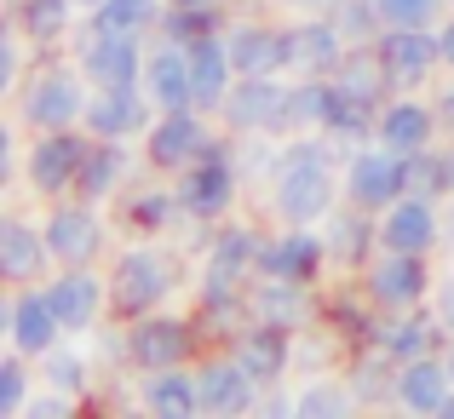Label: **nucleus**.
Returning a JSON list of instances; mask_svg holds the SVG:
<instances>
[{
    "label": "nucleus",
    "instance_id": "obj_32",
    "mask_svg": "<svg viewBox=\"0 0 454 419\" xmlns=\"http://www.w3.org/2000/svg\"><path fill=\"white\" fill-rule=\"evenodd\" d=\"M454 345V333L443 328L437 305H414V310H391L386 328H380V351L397 356V362H414V356H443Z\"/></svg>",
    "mask_w": 454,
    "mask_h": 419
},
{
    "label": "nucleus",
    "instance_id": "obj_1",
    "mask_svg": "<svg viewBox=\"0 0 454 419\" xmlns=\"http://www.w3.org/2000/svg\"><path fill=\"white\" fill-rule=\"evenodd\" d=\"M345 201V150L328 133L282 138L265 178V213L277 224H322Z\"/></svg>",
    "mask_w": 454,
    "mask_h": 419
},
{
    "label": "nucleus",
    "instance_id": "obj_55",
    "mask_svg": "<svg viewBox=\"0 0 454 419\" xmlns=\"http://www.w3.org/2000/svg\"><path fill=\"white\" fill-rule=\"evenodd\" d=\"M92 6H98V0H81V12H92Z\"/></svg>",
    "mask_w": 454,
    "mask_h": 419
},
{
    "label": "nucleus",
    "instance_id": "obj_37",
    "mask_svg": "<svg viewBox=\"0 0 454 419\" xmlns=\"http://www.w3.org/2000/svg\"><path fill=\"white\" fill-rule=\"evenodd\" d=\"M75 12H81V0H6V18L23 29V41L35 52L64 46L75 35Z\"/></svg>",
    "mask_w": 454,
    "mask_h": 419
},
{
    "label": "nucleus",
    "instance_id": "obj_8",
    "mask_svg": "<svg viewBox=\"0 0 454 419\" xmlns=\"http://www.w3.org/2000/svg\"><path fill=\"white\" fill-rule=\"evenodd\" d=\"M87 150H92V133H87V127H52V133H29V144H23V178H18V184L29 190L35 201L75 196L81 167H87Z\"/></svg>",
    "mask_w": 454,
    "mask_h": 419
},
{
    "label": "nucleus",
    "instance_id": "obj_56",
    "mask_svg": "<svg viewBox=\"0 0 454 419\" xmlns=\"http://www.w3.org/2000/svg\"><path fill=\"white\" fill-rule=\"evenodd\" d=\"M449 368H454V345H449Z\"/></svg>",
    "mask_w": 454,
    "mask_h": 419
},
{
    "label": "nucleus",
    "instance_id": "obj_27",
    "mask_svg": "<svg viewBox=\"0 0 454 419\" xmlns=\"http://www.w3.org/2000/svg\"><path fill=\"white\" fill-rule=\"evenodd\" d=\"M247 316L305 333L322 316V287H305V282H288V276H254L247 282Z\"/></svg>",
    "mask_w": 454,
    "mask_h": 419
},
{
    "label": "nucleus",
    "instance_id": "obj_5",
    "mask_svg": "<svg viewBox=\"0 0 454 419\" xmlns=\"http://www.w3.org/2000/svg\"><path fill=\"white\" fill-rule=\"evenodd\" d=\"M173 190H178V201H184L190 224H219V219H231V213L242 207L247 173H242V161H236V133L231 127L219 133V144H213L201 161H190L184 173L173 178Z\"/></svg>",
    "mask_w": 454,
    "mask_h": 419
},
{
    "label": "nucleus",
    "instance_id": "obj_53",
    "mask_svg": "<svg viewBox=\"0 0 454 419\" xmlns=\"http://www.w3.org/2000/svg\"><path fill=\"white\" fill-rule=\"evenodd\" d=\"M443 247H449V253H454V196L443 201Z\"/></svg>",
    "mask_w": 454,
    "mask_h": 419
},
{
    "label": "nucleus",
    "instance_id": "obj_16",
    "mask_svg": "<svg viewBox=\"0 0 454 419\" xmlns=\"http://www.w3.org/2000/svg\"><path fill=\"white\" fill-rule=\"evenodd\" d=\"M374 58L386 69L391 92H432L443 75V41L437 29H386L374 41Z\"/></svg>",
    "mask_w": 454,
    "mask_h": 419
},
{
    "label": "nucleus",
    "instance_id": "obj_6",
    "mask_svg": "<svg viewBox=\"0 0 454 419\" xmlns=\"http://www.w3.org/2000/svg\"><path fill=\"white\" fill-rule=\"evenodd\" d=\"M41 230H46V247H52L58 265H110L121 224H110L104 207L87 196H58V201H46Z\"/></svg>",
    "mask_w": 454,
    "mask_h": 419
},
{
    "label": "nucleus",
    "instance_id": "obj_33",
    "mask_svg": "<svg viewBox=\"0 0 454 419\" xmlns=\"http://www.w3.org/2000/svg\"><path fill=\"white\" fill-rule=\"evenodd\" d=\"M133 397H138V408L155 414V419H196L201 414L196 362H184V368H155V374H133Z\"/></svg>",
    "mask_w": 454,
    "mask_h": 419
},
{
    "label": "nucleus",
    "instance_id": "obj_49",
    "mask_svg": "<svg viewBox=\"0 0 454 419\" xmlns=\"http://www.w3.org/2000/svg\"><path fill=\"white\" fill-rule=\"evenodd\" d=\"M426 98H432L437 121H443V138H454V69H443V75H437V87L426 92Z\"/></svg>",
    "mask_w": 454,
    "mask_h": 419
},
{
    "label": "nucleus",
    "instance_id": "obj_2",
    "mask_svg": "<svg viewBox=\"0 0 454 419\" xmlns=\"http://www.w3.org/2000/svg\"><path fill=\"white\" fill-rule=\"evenodd\" d=\"M104 276H110V316L133 322V316H150V310L173 305L178 287L190 282V259L167 242H150V236H127L110 253Z\"/></svg>",
    "mask_w": 454,
    "mask_h": 419
},
{
    "label": "nucleus",
    "instance_id": "obj_12",
    "mask_svg": "<svg viewBox=\"0 0 454 419\" xmlns=\"http://www.w3.org/2000/svg\"><path fill=\"white\" fill-rule=\"evenodd\" d=\"M46 293H52V310L69 339H92L110 322V276H104V265H58L46 276Z\"/></svg>",
    "mask_w": 454,
    "mask_h": 419
},
{
    "label": "nucleus",
    "instance_id": "obj_52",
    "mask_svg": "<svg viewBox=\"0 0 454 419\" xmlns=\"http://www.w3.org/2000/svg\"><path fill=\"white\" fill-rule=\"evenodd\" d=\"M437 41H443V69H454V12L437 23Z\"/></svg>",
    "mask_w": 454,
    "mask_h": 419
},
{
    "label": "nucleus",
    "instance_id": "obj_3",
    "mask_svg": "<svg viewBox=\"0 0 454 419\" xmlns=\"http://www.w3.org/2000/svg\"><path fill=\"white\" fill-rule=\"evenodd\" d=\"M87 98H92V81L81 75L75 58L35 52L23 87L12 92V110H18L23 133H52V127H81L87 121Z\"/></svg>",
    "mask_w": 454,
    "mask_h": 419
},
{
    "label": "nucleus",
    "instance_id": "obj_34",
    "mask_svg": "<svg viewBox=\"0 0 454 419\" xmlns=\"http://www.w3.org/2000/svg\"><path fill=\"white\" fill-rule=\"evenodd\" d=\"M340 374H345V385H351L356 408H368V414L397 408V374H403V362H397V356H386L380 345L351 351V356L340 362Z\"/></svg>",
    "mask_w": 454,
    "mask_h": 419
},
{
    "label": "nucleus",
    "instance_id": "obj_42",
    "mask_svg": "<svg viewBox=\"0 0 454 419\" xmlns=\"http://www.w3.org/2000/svg\"><path fill=\"white\" fill-rule=\"evenodd\" d=\"M294 414L300 419H345V414H356V397H351V385H345L340 368L305 374L300 385H294Z\"/></svg>",
    "mask_w": 454,
    "mask_h": 419
},
{
    "label": "nucleus",
    "instance_id": "obj_40",
    "mask_svg": "<svg viewBox=\"0 0 454 419\" xmlns=\"http://www.w3.org/2000/svg\"><path fill=\"white\" fill-rule=\"evenodd\" d=\"M35 368H41V385L64 391V397H75V402H87L92 391H98V374H104L98 356H87L81 345H69V339H64V345H52V351H46Z\"/></svg>",
    "mask_w": 454,
    "mask_h": 419
},
{
    "label": "nucleus",
    "instance_id": "obj_7",
    "mask_svg": "<svg viewBox=\"0 0 454 419\" xmlns=\"http://www.w3.org/2000/svg\"><path fill=\"white\" fill-rule=\"evenodd\" d=\"M127 328V362H133V374H155V368H184L196 362L201 351H207V339H201V322L196 310H150V316H133L121 322Z\"/></svg>",
    "mask_w": 454,
    "mask_h": 419
},
{
    "label": "nucleus",
    "instance_id": "obj_22",
    "mask_svg": "<svg viewBox=\"0 0 454 419\" xmlns=\"http://www.w3.org/2000/svg\"><path fill=\"white\" fill-rule=\"evenodd\" d=\"M115 224H121V236H150V242H167V236H178L190 219H184V201H178L173 178H167V184L138 178V184L115 201Z\"/></svg>",
    "mask_w": 454,
    "mask_h": 419
},
{
    "label": "nucleus",
    "instance_id": "obj_48",
    "mask_svg": "<svg viewBox=\"0 0 454 419\" xmlns=\"http://www.w3.org/2000/svg\"><path fill=\"white\" fill-rule=\"evenodd\" d=\"M23 52H35V46L23 41V29L6 18V29H0V87H6V92H18L23 75H29V58H23Z\"/></svg>",
    "mask_w": 454,
    "mask_h": 419
},
{
    "label": "nucleus",
    "instance_id": "obj_54",
    "mask_svg": "<svg viewBox=\"0 0 454 419\" xmlns=\"http://www.w3.org/2000/svg\"><path fill=\"white\" fill-rule=\"evenodd\" d=\"M437 419H454V391H449V402H443V414H437Z\"/></svg>",
    "mask_w": 454,
    "mask_h": 419
},
{
    "label": "nucleus",
    "instance_id": "obj_25",
    "mask_svg": "<svg viewBox=\"0 0 454 419\" xmlns=\"http://www.w3.org/2000/svg\"><path fill=\"white\" fill-rule=\"evenodd\" d=\"M155 98L145 87H115V92H92L87 98V133L92 138H121V144H145V133L155 127Z\"/></svg>",
    "mask_w": 454,
    "mask_h": 419
},
{
    "label": "nucleus",
    "instance_id": "obj_29",
    "mask_svg": "<svg viewBox=\"0 0 454 419\" xmlns=\"http://www.w3.org/2000/svg\"><path fill=\"white\" fill-rule=\"evenodd\" d=\"M138 150H145V144L92 138V150H87V167H81V184H75V196L98 201V207L121 201L127 190H133V178H138Z\"/></svg>",
    "mask_w": 454,
    "mask_h": 419
},
{
    "label": "nucleus",
    "instance_id": "obj_23",
    "mask_svg": "<svg viewBox=\"0 0 454 419\" xmlns=\"http://www.w3.org/2000/svg\"><path fill=\"white\" fill-rule=\"evenodd\" d=\"M58 270L52 247H46L41 219H23V213H0V282L23 287V282H46Z\"/></svg>",
    "mask_w": 454,
    "mask_h": 419
},
{
    "label": "nucleus",
    "instance_id": "obj_50",
    "mask_svg": "<svg viewBox=\"0 0 454 419\" xmlns=\"http://www.w3.org/2000/svg\"><path fill=\"white\" fill-rule=\"evenodd\" d=\"M432 305H437V316H443V328L454 333V270H449V276H437V293H432Z\"/></svg>",
    "mask_w": 454,
    "mask_h": 419
},
{
    "label": "nucleus",
    "instance_id": "obj_11",
    "mask_svg": "<svg viewBox=\"0 0 454 419\" xmlns=\"http://www.w3.org/2000/svg\"><path fill=\"white\" fill-rule=\"evenodd\" d=\"M69 58L81 64V75L92 81V92H115V87H145V64H150V41L133 35H98L81 23Z\"/></svg>",
    "mask_w": 454,
    "mask_h": 419
},
{
    "label": "nucleus",
    "instance_id": "obj_35",
    "mask_svg": "<svg viewBox=\"0 0 454 419\" xmlns=\"http://www.w3.org/2000/svg\"><path fill=\"white\" fill-rule=\"evenodd\" d=\"M145 92L155 98V110H196V81H190V46L150 41Z\"/></svg>",
    "mask_w": 454,
    "mask_h": 419
},
{
    "label": "nucleus",
    "instance_id": "obj_51",
    "mask_svg": "<svg viewBox=\"0 0 454 419\" xmlns=\"http://www.w3.org/2000/svg\"><path fill=\"white\" fill-rule=\"evenodd\" d=\"M259 414H294V391L288 385H270L265 397H259Z\"/></svg>",
    "mask_w": 454,
    "mask_h": 419
},
{
    "label": "nucleus",
    "instance_id": "obj_17",
    "mask_svg": "<svg viewBox=\"0 0 454 419\" xmlns=\"http://www.w3.org/2000/svg\"><path fill=\"white\" fill-rule=\"evenodd\" d=\"M333 270L322 224H277L265 230V253H259V276H288L305 287H322V276Z\"/></svg>",
    "mask_w": 454,
    "mask_h": 419
},
{
    "label": "nucleus",
    "instance_id": "obj_39",
    "mask_svg": "<svg viewBox=\"0 0 454 419\" xmlns=\"http://www.w3.org/2000/svg\"><path fill=\"white\" fill-rule=\"evenodd\" d=\"M224 29H231V0H213V6H178V0H167V6H161V23H155V41L196 46V41L224 35Z\"/></svg>",
    "mask_w": 454,
    "mask_h": 419
},
{
    "label": "nucleus",
    "instance_id": "obj_38",
    "mask_svg": "<svg viewBox=\"0 0 454 419\" xmlns=\"http://www.w3.org/2000/svg\"><path fill=\"white\" fill-rule=\"evenodd\" d=\"M190 81H196V110L219 115V104L231 98V87H236V64H231V46H224V35L190 46Z\"/></svg>",
    "mask_w": 454,
    "mask_h": 419
},
{
    "label": "nucleus",
    "instance_id": "obj_46",
    "mask_svg": "<svg viewBox=\"0 0 454 419\" xmlns=\"http://www.w3.org/2000/svg\"><path fill=\"white\" fill-rule=\"evenodd\" d=\"M409 190L414 196H432V201H449V161H443V138L432 150L409 155Z\"/></svg>",
    "mask_w": 454,
    "mask_h": 419
},
{
    "label": "nucleus",
    "instance_id": "obj_36",
    "mask_svg": "<svg viewBox=\"0 0 454 419\" xmlns=\"http://www.w3.org/2000/svg\"><path fill=\"white\" fill-rule=\"evenodd\" d=\"M449 391H454L449 351L443 356H414L397 374V414H443Z\"/></svg>",
    "mask_w": 454,
    "mask_h": 419
},
{
    "label": "nucleus",
    "instance_id": "obj_31",
    "mask_svg": "<svg viewBox=\"0 0 454 419\" xmlns=\"http://www.w3.org/2000/svg\"><path fill=\"white\" fill-rule=\"evenodd\" d=\"M288 46H294V75H340L345 52H351V41L333 29L328 12H294Z\"/></svg>",
    "mask_w": 454,
    "mask_h": 419
},
{
    "label": "nucleus",
    "instance_id": "obj_44",
    "mask_svg": "<svg viewBox=\"0 0 454 419\" xmlns=\"http://www.w3.org/2000/svg\"><path fill=\"white\" fill-rule=\"evenodd\" d=\"M322 12L333 18V29H340L351 46H374L380 35H386V12H380V0H328Z\"/></svg>",
    "mask_w": 454,
    "mask_h": 419
},
{
    "label": "nucleus",
    "instance_id": "obj_24",
    "mask_svg": "<svg viewBox=\"0 0 454 419\" xmlns=\"http://www.w3.org/2000/svg\"><path fill=\"white\" fill-rule=\"evenodd\" d=\"M294 345H300V333L294 328H277V322H247L242 333H236V362L247 368V374L259 379V385H288V374H300V356H294Z\"/></svg>",
    "mask_w": 454,
    "mask_h": 419
},
{
    "label": "nucleus",
    "instance_id": "obj_21",
    "mask_svg": "<svg viewBox=\"0 0 454 419\" xmlns=\"http://www.w3.org/2000/svg\"><path fill=\"white\" fill-rule=\"evenodd\" d=\"M322 242H328V259L340 276H363L368 265H374V253L386 242H380V213L356 207V201H340V207L322 219Z\"/></svg>",
    "mask_w": 454,
    "mask_h": 419
},
{
    "label": "nucleus",
    "instance_id": "obj_14",
    "mask_svg": "<svg viewBox=\"0 0 454 419\" xmlns=\"http://www.w3.org/2000/svg\"><path fill=\"white\" fill-rule=\"evenodd\" d=\"M403 196H409V155L386 150L380 138L345 150V201H356L368 213H386Z\"/></svg>",
    "mask_w": 454,
    "mask_h": 419
},
{
    "label": "nucleus",
    "instance_id": "obj_10",
    "mask_svg": "<svg viewBox=\"0 0 454 419\" xmlns=\"http://www.w3.org/2000/svg\"><path fill=\"white\" fill-rule=\"evenodd\" d=\"M288 92H294V75H236L231 98L219 104V121L231 127V133H277V138H294Z\"/></svg>",
    "mask_w": 454,
    "mask_h": 419
},
{
    "label": "nucleus",
    "instance_id": "obj_30",
    "mask_svg": "<svg viewBox=\"0 0 454 419\" xmlns=\"http://www.w3.org/2000/svg\"><path fill=\"white\" fill-rule=\"evenodd\" d=\"M380 110H386L380 98H363V92H351L345 81L328 75V87H322V121H317V133H328L340 150L374 144V133H380Z\"/></svg>",
    "mask_w": 454,
    "mask_h": 419
},
{
    "label": "nucleus",
    "instance_id": "obj_28",
    "mask_svg": "<svg viewBox=\"0 0 454 419\" xmlns=\"http://www.w3.org/2000/svg\"><path fill=\"white\" fill-rule=\"evenodd\" d=\"M374 138L386 144V150H397V155H420V150H432V144L443 138V121H437V110H432L426 92H391L386 110H380V133Z\"/></svg>",
    "mask_w": 454,
    "mask_h": 419
},
{
    "label": "nucleus",
    "instance_id": "obj_47",
    "mask_svg": "<svg viewBox=\"0 0 454 419\" xmlns=\"http://www.w3.org/2000/svg\"><path fill=\"white\" fill-rule=\"evenodd\" d=\"M386 29H437L454 12V0H380Z\"/></svg>",
    "mask_w": 454,
    "mask_h": 419
},
{
    "label": "nucleus",
    "instance_id": "obj_18",
    "mask_svg": "<svg viewBox=\"0 0 454 419\" xmlns=\"http://www.w3.org/2000/svg\"><path fill=\"white\" fill-rule=\"evenodd\" d=\"M196 391H201V414H213V419L259 414V397H265V385L236 362V351H201L196 356Z\"/></svg>",
    "mask_w": 454,
    "mask_h": 419
},
{
    "label": "nucleus",
    "instance_id": "obj_45",
    "mask_svg": "<svg viewBox=\"0 0 454 419\" xmlns=\"http://www.w3.org/2000/svg\"><path fill=\"white\" fill-rule=\"evenodd\" d=\"M35 379H41V368H35L23 351H6V356H0V414H29Z\"/></svg>",
    "mask_w": 454,
    "mask_h": 419
},
{
    "label": "nucleus",
    "instance_id": "obj_26",
    "mask_svg": "<svg viewBox=\"0 0 454 419\" xmlns=\"http://www.w3.org/2000/svg\"><path fill=\"white\" fill-rule=\"evenodd\" d=\"M380 242H386L391 253H437V247H443V201L409 190L403 201H391V207L380 213Z\"/></svg>",
    "mask_w": 454,
    "mask_h": 419
},
{
    "label": "nucleus",
    "instance_id": "obj_19",
    "mask_svg": "<svg viewBox=\"0 0 454 419\" xmlns=\"http://www.w3.org/2000/svg\"><path fill=\"white\" fill-rule=\"evenodd\" d=\"M224 46H231L236 75H294L288 23H277V18H231Z\"/></svg>",
    "mask_w": 454,
    "mask_h": 419
},
{
    "label": "nucleus",
    "instance_id": "obj_20",
    "mask_svg": "<svg viewBox=\"0 0 454 419\" xmlns=\"http://www.w3.org/2000/svg\"><path fill=\"white\" fill-rule=\"evenodd\" d=\"M322 328L333 333V339L345 345V351H368V345H380V328H386V310L368 299V287L356 276L322 287Z\"/></svg>",
    "mask_w": 454,
    "mask_h": 419
},
{
    "label": "nucleus",
    "instance_id": "obj_15",
    "mask_svg": "<svg viewBox=\"0 0 454 419\" xmlns=\"http://www.w3.org/2000/svg\"><path fill=\"white\" fill-rule=\"evenodd\" d=\"M368 287V299H374L380 310H414V305H432L437 293V270H432V253H391V247H380L374 265L356 276Z\"/></svg>",
    "mask_w": 454,
    "mask_h": 419
},
{
    "label": "nucleus",
    "instance_id": "obj_9",
    "mask_svg": "<svg viewBox=\"0 0 454 419\" xmlns=\"http://www.w3.org/2000/svg\"><path fill=\"white\" fill-rule=\"evenodd\" d=\"M219 133H224V121L207 110H161L155 127L145 133V167L155 178H178L190 161H201L219 144Z\"/></svg>",
    "mask_w": 454,
    "mask_h": 419
},
{
    "label": "nucleus",
    "instance_id": "obj_41",
    "mask_svg": "<svg viewBox=\"0 0 454 419\" xmlns=\"http://www.w3.org/2000/svg\"><path fill=\"white\" fill-rule=\"evenodd\" d=\"M196 322H201V339H207V351H231L236 333L247 328V293H196Z\"/></svg>",
    "mask_w": 454,
    "mask_h": 419
},
{
    "label": "nucleus",
    "instance_id": "obj_43",
    "mask_svg": "<svg viewBox=\"0 0 454 419\" xmlns=\"http://www.w3.org/2000/svg\"><path fill=\"white\" fill-rule=\"evenodd\" d=\"M167 0H98L87 12V29L98 35H133V41H155V23H161Z\"/></svg>",
    "mask_w": 454,
    "mask_h": 419
},
{
    "label": "nucleus",
    "instance_id": "obj_4",
    "mask_svg": "<svg viewBox=\"0 0 454 419\" xmlns=\"http://www.w3.org/2000/svg\"><path fill=\"white\" fill-rule=\"evenodd\" d=\"M190 230H196V293H247L265 253V224L231 213L219 224H190Z\"/></svg>",
    "mask_w": 454,
    "mask_h": 419
},
{
    "label": "nucleus",
    "instance_id": "obj_13",
    "mask_svg": "<svg viewBox=\"0 0 454 419\" xmlns=\"http://www.w3.org/2000/svg\"><path fill=\"white\" fill-rule=\"evenodd\" d=\"M0 333H6V351H23L29 362H41L52 345H64V322L52 310V293L46 282H23L6 287V305H0Z\"/></svg>",
    "mask_w": 454,
    "mask_h": 419
}]
</instances>
